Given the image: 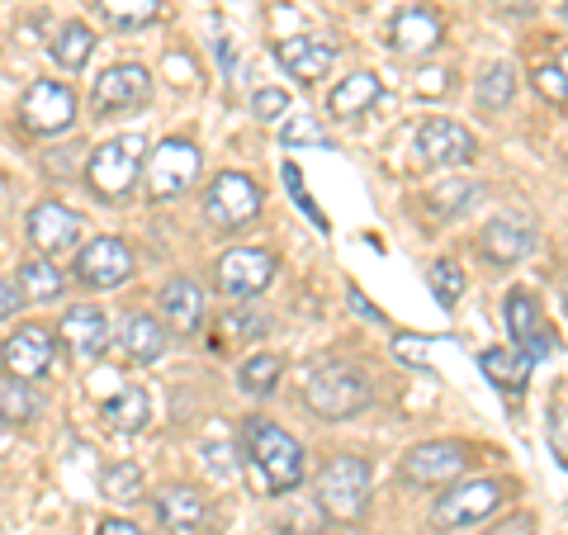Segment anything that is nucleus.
I'll return each instance as SVG.
<instances>
[{
	"mask_svg": "<svg viewBox=\"0 0 568 535\" xmlns=\"http://www.w3.org/2000/svg\"><path fill=\"white\" fill-rule=\"evenodd\" d=\"M304 403H308V413L323 417V422H346V417H355V413H361V407L369 403V380H365V370H355V365H346V361H323V365H313L308 380H304Z\"/></svg>",
	"mask_w": 568,
	"mask_h": 535,
	"instance_id": "nucleus-1",
	"label": "nucleus"
},
{
	"mask_svg": "<svg viewBox=\"0 0 568 535\" xmlns=\"http://www.w3.org/2000/svg\"><path fill=\"white\" fill-rule=\"evenodd\" d=\"M142 166H148V142L138 133H123L110 138L85 157V181L100 194L104 204H123L133 194V185L142 181Z\"/></svg>",
	"mask_w": 568,
	"mask_h": 535,
	"instance_id": "nucleus-2",
	"label": "nucleus"
},
{
	"mask_svg": "<svg viewBox=\"0 0 568 535\" xmlns=\"http://www.w3.org/2000/svg\"><path fill=\"white\" fill-rule=\"evenodd\" d=\"M246 455H252V465L261 470L271 493H294L304 484V445L284 432V426L252 417L246 422Z\"/></svg>",
	"mask_w": 568,
	"mask_h": 535,
	"instance_id": "nucleus-3",
	"label": "nucleus"
},
{
	"mask_svg": "<svg viewBox=\"0 0 568 535\" xmlns=\"http://www.w3.org/2000/svg\"><path fill=\"white\" fill-rule=\"evenodd\" d=\"M369 503V465L361 455H336L323 465L317 478V507H323L332 522H355Z\"/></svg>",
	"mask_w": 568,
	"mask_h": 535,
	"instance_id": "nucleus-4",
	"label": "nucleus"
},
{
	"mask_svg": "<svg viewBox=\"0 0 568 535\" xmlns=\"http://www.w3.org/2000/svg\"><path fill=\"white\" fill-rule=\"evenodd\" d=\"M261 213V185L242 171H223L219 181L209 185V200H204V219L219 228V233H242Z\"/></svg>",
	"mask_w": 568,
	"mask_h": 535,
	"instance_id": "nucleus-5",
	"label": "nucleus"
},
{
	"mask_svg": "<svg viewBox=\"0 0 568 535\" xmlns=\"http://www.w3.org/2000/svg\"><path fill=\"white\" fill-rule=\"evenodd\" d=\"M503 497H507L503 478H474V484H455L450 493H440V503L432 512V526L436 531L474 526V522H484V516H493L497 507H503Z\"/></svg>",
	"mask_w": 568,
	"mask_h": 535,
	"instance_id": "nucleus-6",
	"label": "nucleus"
},
{
	"mask_svg": "<svg viewBox=\"0 0 568 535\" xmlns=\"http://www.w3.org/2000/svg\"><path fill=\"white\" fill-rule=\"evenodd\" d=\"M148 194L152 200H175V194H185L194 185V175H200V148L185 138H166L162 148L148 157Z\"/></svg>",
	"mask_w": 568,
	"mask_h": 535,
	"instance_id": "nucleus-7",
	"label": "nucleus"
},
{
	"mask_svg": "<svg viewBox=\"0 0 568 535\" xmlns=\"http://www.w3.org/2000/svg\"><path fill=\"white\" fill-rule=\"evenodd\" d=\"M469 470V445L459 441H422L403 455V484H417V488H436V484H450Z\"/></svg>",
	"mask_w": 568,
	"mask_h": 535,
	"instance_id": "nucleus-8",
	"label": "nucleus"
},
{
	"mask_svg": "<svg viewBox=\"0 0 568 535\" xmlns=\"http://www.w3.org/2000/svg\"><path fill=\"white\" fill-rule=\"evenodd\" d=\"M20 123L39 138H58L77 123V95L62 81H33L20 100Z\"/></svg>",
	"mask_w": 568,
	"mask_h": 535,
	"instance_id": "nucleus-9",
	"label": "nucleus"
},
{
	"mask_svg": "<svg viewBox=\"0 0 568 535\" xmlns=\"http://www.w3.org/2000/svg\"><path fill=\"white\" fill-rule=\"evenodd\" d=\"M503 317H507L511 346L526 351L530 361H549V355L559 351V336H555V327L545 323V313H540V303H536L530 290H511L503 299Z\"/></svg>",
	"mask_w": 568,
	"mask_h": 535,
	"instance_id": "nucleus-10",
	"label": "nucleus"
},
{
	"mask_svg": "<svg viewBox=\"0 0 568 535\" xmlns=\"http://www.w3.org/2000/svg\"><path fill=\"white\" fill-rule=\"evenodd\" d=\"M58 361V342H52V332L39 327V323H24L20 332L6 336V346H0V365H6L10 380H43Z\"/></svg>",
	"mask_w": 568,
	"mask_h": 535,
	"instance_id": "nucleus-11",
	"label": "nucleus"
},
{
	"mask_svg": "<svg viewBox=\"0 0 568 535\" xmlns=\"http://www.w3.org/2000/svg\"><path fill=\"white\" fill-rule=\"evenodd\" d=\"M275 280V256L261 246H233L219 256V290L227 299H256L261 290H271Z\"/></svg>",
	"mask_w": 568,
	"mask_h": 535,
	"instance_id": "nucleus-12",
	"label": "nucleus"
},
{
	"mask_svg": "<svg viewBox=\"0 0 568 535\" xmlns=\"http://www.w3.org/2000/svg\"><path fill=\"white\" fill-rule=\"evenodd\" d=\"M148 100H152V77H148V67H138V62H119L110 71H100L95 91H91L95 114L138 110V104H148Z\"/></svg>",
	"mask_w": 568,
	"mask_h": 535,
	"instance_id": "nucleus-13",
	"label": "nucleus"
},
{
	"mask_svg": "<svg viewBox=\"0 0 568 535\" xmlns=\"http://www.w3.org/2000/svg\"><path fill=\"white\" fill-rule=\"evenodd\" d=\"M81 233H85V219H81L77 209L58 204V200H43V204L29 209V242L39 246L43 256L71 252V246L81 242Z\"/></svg>",
	"mask_w": 568,
	"mask_h": 535,
	"instance_id": "nucleus-14",
	"label": "nucleus"
},
{
	"mask_svg": "<svg viewBox=\"0 0 568 535\" xmlns=\"http://www.w3.org/2000/svg\"><path fill=\"white\" fill-rule=\"evenodd\" d=\"M129 275H133V252L119 238H95L81 246V256H77L81 284H91V290H119Z\"/></svg>",
	"mask_w": 568,
	"mask_h": 535,
	"instance_id": "nucleus-15",
	"label": "nucleus"
},
{
	"mask_svg": "<svg viewBox=\"0 0 568 535\" xmlns=\"http://www.w3.org/2000/svg\"><path fill=\"white\" fill-rule=\"evenodd\" d=\"M417 152L426 157L432 166H469L478 157V142L465 123L455 119H426L417 129Z\"/></svg>",
	"mask_w": 568,
	"mask_h": 535,
	"instance_id": "nucleus-16",
	"label": "nucleus"
},
{
	"mask_svg": "<svg viewBox=\"0 0 568 535\" xmlns=\"http://www.w3.org/2000/svg\"><path fill=\"white\" fill-rule=\"evenodd\" d=\"M440 14L432 6H403L394 14V24H388V48L398 52V58H422V52H432L440 43Z\"/></svg>",
	"mask_w": 568,
	"mask_h": 535,
	"instance_id": "nucleus-17",
	"label": "nucleus"
},
{
	"mask_svg": "<svg viewBox=\"0 0 568 535\" xmlns=\"http://www.w3.org/2000/svg\"><path fill=\"white\" fill-rule=\"evenodd\" d=\"M275 62L290 71L294 81H304V85H313V81H323L327 71H332V62H336V48L327 43V39H313V33H298V39H284V43H275Z\"/></svg>",
	"mask_w": 568,
	"mask_h": 535,
	"instance_id": "nucleus-18",
	"label": "nucleus"
},
{
	"mask_svg": "<svg viewBox=\"0 0 568 535\" xmlns=\"http://www.w3.org/2000/svg\"><path fill=\"white\" fill-rule=\"evenodd\" d=\"M62 342L71 346L77 361H100L104 346H110V323H104V313L95 303H77V309L62 313Z\"/></svg>",
	"mask_w": 568,
	"mask_h": 535,
	"instance_id": "nucleus-19",
	"label": "nucleus"
},
{
	"mask_svg": "<svg viewBox=\"0 0 568 535\" xmlns=\"http://www.w3.org/2000/svg\"><path fill=\"white\" fill-rule=\"evenodd\" d=\"M156 522H162L166 531H175V535H194V531L209 522L204 493H200V488H190V484L162 488V493H156Z\"/></svg>",
	"mask_w": 568,
	"mask_h": 535,
	"instance_id": "nucleus-20",
	"label": "nucleus"
},
{
	"mask_svg": "<svg viewBox=\"0 0 568 535\" xmlns=\"http://www.w3.org/2000/svg\"><path fill=\"white\" fill-rule=\"evenodd\" d=\"M156 303H162V317L171 323V332L194 336L204 327V290L194 280H166Z\"/></svg>",
	"mask_w": 568,
	"mask_h": 535,
	"instance_id": "nucleus-21",
	"label": "nucleus"
},
{
	"mask_svg": "<svg viewBox=\"0 0 568 535\" xmlns=\"http://www.w3.org/2000/svg\"><path fill=\"white\" fill-rule=\"evenodd\" d=\"M530 246H536V233H530L521 219H493L484 233H478V252L493 265H517L530 256Z\"/></svg>",
	"mask_w": 568,
	"mask_h": 535,
	"instance_id": "nucleus-22",
	"label": "nucleus"
},
{
	"mask_svg": "<svg viewBox=\"0 0 568 535\" xmlns=\"http://www.w3.org/2000/svg\"><path fill=\"white\" fill-rule=\"evenodd\" d=\"M119 351H123V361H133V365L162 361L166 327L156 323L152 313H129V317H123V327H119Z\"/></svg>",
	"mask_w": 568,
	"mask_h": 535,
	"instance_id": "nucleus-23",
	"label": "nucleus"
},
{
	"mask_svg": "<svg viewBox=\"0 0 568 535\" xmlns=\"http://www.w3.org/2000/svg\"><path fill=\"white\" fill-rule=\"evenodd\" d=\"M530 355L517 351V346H488L478 355V370H484V380H493V388H503V394H521L526 380H530Z\"/></svg>",
	"mask_w": 568,
	"mask_h": 535,
	"instance_id": "nucleus-24",
	"label": "nucleus"
},
{
	"mask_svg": "<svg viewBox=\"0 0 568 535\" xmlns=\"http://www.w3.org/2000/svg\"><path fill=\"white\" fill-rule=\"evenodd\" d=\"M379 77L375 71H355V77H346V81H336L332 85V95H327V114H336V119H355V114H365L369 104L379 100Z\"/></svg>",
	"mask_w": 568,
	"mask_h": 535,
	"instance_id": "nucleus-25",
	"label": "nucleus"
},
{
	"mask_svg": "<svg viewBox=\"0 0 568 535\" xmlns=\"http://www.w3.org/2000/svg\"><path fill=\"white\" fill-rule=\"evenodd\" d=\"M148 413H152V407H148V394H142V388H133V384H129V388H119V394L100 407V417L110 422L114 432H123V436L142 432V426H148Z\"/></svg>",
	"mask_w": 568,
	"mask_h": 535,
	"instance_id": "nucleus-26",
	"label": "nucleus"
},
{
	"mask_svg": "<svg viewBox=\"0 0 568 535\" xmlns=\"http://www.w3.org/2000/svg\"><path fill=\"white\" fill-rule=\"evenodd\" d=\"M14 284H20L24 303H52V299H62L67 275L52 261H24L20 265V280H14Z\"/></svg>",
	"mask_w": 568,
	"mask_h": 535,
	"instance_id": "nucleus-27",
	"label": "nucleus"
},
{
	"mask_svg": "<svg viewBox=\"0 0 568 535\" xmlns=\"http://www.w3.org/2000/svg\"><path fill=\"white\" fill-rule=\"evenodd\" d=\"M91 52H95V33L85 24H62V33L52 39V58H58V67H67V71H81L91 62Z\"/></svg>",
	"mask_w": 568,
	"mask_h": 535,
	"instance_id": "nucleus-28",
	"label": "nucleus"
},
{
	"mask_svg": "<svg viewBox=\"0 0 568 535\" xmlns=\"http://www.w3.org/2000/svg\"><path fill=\"white\" fill-rule=\"evenodd\" d=\"M280 374H284V361L280 355H252V361L242 365L237 374V384H242V394H252V398H265V394H275V384H280Z\"/></svg>",
	"mask_w": 568,
	"mask_h": 535,
	"instance_id": "nucleus-29",
	"label": "nucleus"
},
{
	"mask_svg": "<svg viewBox=\"0 0 568 535\" xmlns=\"http://www.w3.org/2000/svg\"><path fill=\"white\" fill-rule=\"evenodd\" d=\"M511 95H517V67L511 62L488 67V77L478 81V104L484 110H503V104H511Z\"/></svg>",
	"mask_w": 568,
	"mask_h": 535,
	"instance_id": "nucleus-30",
	"label": "nucleus"
},
{
	"mask_svg": "<svg viewBox=\"0 0 568 535\" xmlns=\"http://www.w3.org/2000/svg\"><path fill=\"white\" fill-rule=\"evenodd\" d=\"M100 493L110 497V503H138L142 497V470L133 460H123V465H110L100 478Z\"/></svg>",
	"mask_w": 568,
	"mask_h": 535,
	"instance_id": "nucleus-31",
	"label": "nucleus"
},
{
	"mask_svg": "<svg viewBox=\"0 0 568 535\" xmlns=\"http://www.w3.org/2000/svg\"><path fill=\"white\" fill-rule=\"evenodd\" d=\"M100 10L110 14L119 29H142L162 14V0H100Z\"/></svg>",
	"mask_w": 568,
	"mask_h": 535,
	"instance_id": "nucleus-32",
	"label": "nucleus"
},
{
	"mask_svg": "<svg viewBox=\"0 0 568 535\" xmlns=\"http://www.w3.org/2000/svg\"><path fill=\"white\" fill-rule=\"evenodd\" d=\"M426 284H432V294H436L440 309H455L469 280H465V271H459L455 261H436V265H432V275H426Z\"/></svg>",
	"mask_w": 568,
	"mask_h": 535,
	"instance_id": "nucleus-33",
	"label": "nucleus"
},
{
	"mask_svg": "<svg viewBox=\"0 0 568 535\" xmlns=\"http://www.w3.org/2000/svg\"><path fill=\"white\" fill-rule=\"evenodd\" d=\"M33 413H39V403H33V394H29V384L24 380H10L6 388H0V417L6 422H29Z\"/></svg>",
	"mask_w": 568,
	"mask_h": 535,
	"instance_id": "nucleus-34",
	"label": "nucleus"
},
{
	"mask_svg": "<svg viewBox=\"0 0 568 535\" xmlns=\"http://www.w3.org/2000/svg\"><path fill=\"white\" fill-rule=\"evenodd\" d=\"M474 190L478 185H469V181H446V185H436V194H432V209L446 219V213H459L469 200H474Z\"/></svg>",
	"mask_w": 568,
	"mask_h": 535,
	"instance_id": "nucleus-35",
	"label": "nucleus"
},
{
	"mask_svg": "<svg viewBox=\"0 0 568 535\" xmlns=\"http://www.w3.org/2000/svg\"><path fill=\"white\" fill-rule=\"evenodd\" d=\"M536 91H540L549 104H568V77H564L559 62H545V67L536 71Z\"/></svg>",
	"mask_w": 568,
	"mask_h": 535,
	"instance_id": "nucleus-36",
	"label": "nucleus"
},
{
	"mask_svg": "<svg viewBox=\"0 0 568 535\" xmlns=\"http://www.w3.org/2000/svg\"><path fill=\"white\" fill-rule=\"evenodd\" d=\"M290 95H284V91H256L252 95V114L261 119V123H280L284 114H290Z\"/></svg>",
	"mask_w": 568,
	"mask_h": 535,
	"instance_id": "nucleus-37",
	"label": "nucleus"
},
{
	"mask_svg": "<svg viewBox=\"0 0 568 535\" xmlns=\"http://www.w3.org/2000/svg\"><path fill=\"white\" fill-rule=\"evenodd\" d=\"M284 142H317V148H327V138L313 123V114H290L284 119Z\"/></svg>",
	"mask_w": 568,
	"mask_h": 535,
	"instance_id": "nucleus-38",
	"label": "nucleus"
},
{
	"mask_svg": "<svg viewBox=\"0 0 568 535\" xmlns=\"http://www.w3.org/2000/svg\"><path fill=\"white\" fill-rule=\"evenodd\" d=\"M284 181H290V194H294V200L313 213V223H317V228H327V219H323V213L313 209V200H308V190H304V175H298V166H284Z\"/></svg>",
	"mask_w": 568,
	"mask_h": 535,
	"instance_id": "nucleus-39",
	"label": "nucleus"
},
{
	"mask_svg": "<svg viewBox=\"0 0 568 535\" xmlns=\"http://www.w3.org/2000/svg\"><path fill=\"white\" fill-rule=\"evenodd\" d=\"M394 355H398V361H407V365H426V336H398Z\"/></svg>",
	"mask_w": 568,
	"mask_h": 535,
	"instance_id": "nucleus-40",
	"label": "nucleus"
},
{
	"mask_svg": "<svg viewBox=\"0 0 568 535\" xmlns=\"http://www.w3.org/2000/svg\"><path fill=\"white\" fill-rule=\"evenodd\" d=\"M24 309V294H20V284L14 280H0V317H14Z\"/></svg>",
	"mask_w": 568,
	"mask_h": 535,
	"instance_id": "nucleus-41",
	"label": "nucleus"
},
{
	"mask_svg": "<svg viewBox=\"0 0 568 535\" xmlns=\"http://www.w3.org/2000/svg\"><path fill=\"white\" fill-rule=\"evenodd\" d=\"M549 441H555V451L564 455V465H568V413H555V422H549Z\"/></svg>",
	"mask_w": 568,
	"mask_h": 535,
	"instance_id": "nucleus-42",
	"label": "nucleus"
},
{
	"mask_svg": "<svg viewBox=\"0 0 568 535\" xmlns=\"http://www.w3.org/2000/svg\"><path fill=\"white\" fill-rule=\"evenodd\" d=\"M95 535H142L133 522H123V516H110V522H100Z\"/></svg>",
	"mask_w": 568,
	"mask_h": 535,
	"instance_id": "nucleus-43",
	"label": "nucleus"
},
{
	"mask_svg": "<svg viewBox=\"0 0 568 535\" xmlns=\"http://www.w3.org/2000/svg\"><path fill=\"white\" fill-rule=\"evenodd\" d=\"M559 67H564V77H568V52H564V58H559Z\"/></svg>",
	"mask_w": 568,
	"mask_h": 535,
	"instance_id": "nucleus-44",
	"label": "nucleus"
},
{
	"mask_svg": "<svg viewBox=\"0 0 568 535\" xmlns=\"http://www.w3.org/2000/svg\"><path fill=\"white\" fill-rule=\"evenodd\" d=\"M564 20H568V0H564Z\"/></svg>",
	"mask_w": 568,
	"mask_h": 535,
	"instance_id": "nucleus-45",
	"label": "nucleus"
},
{
	"mask_svg": "<svg viewBox=\"0 0 568 535\" xmlns=\"http://www.w3.org/2000/svg\"><path fill=\"white\" fill-rule=\"evenodd\" d=\"M0 426H6V417H0Z\"/></svg>",
	"mask_w": 568,
	"mask_h": 535,
	"instance_id": "nucleus-46",
	"label": "nucleus"
}]
</instances>
